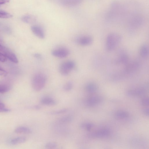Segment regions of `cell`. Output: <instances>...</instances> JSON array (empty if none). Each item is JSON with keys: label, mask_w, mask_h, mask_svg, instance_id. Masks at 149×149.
Wrapping results in <instances>:
<instances>
[{"label": "cell", "mask_w": 149, "mask_h": 149, "mask_svg": "<svg viewBox=\"0 0 149 149\" xmlns=\"http://www.w3.org/2000/svg\"><path fill=\"white\" fill-rule=\"evenodd\" d=\"M77 43L82 46L91 45L93 42V39L91 36L84 35L79 37L77 40Z\"/></svg>", "instance_id": "6"}, {"label": "cell", "mask_w": 149, "mask_h": 149, "mask_svg": "<svg viewBox=\"0 0 149 149\" xmlns=\"http://www.w3.org/2000/svg\"><path fill=\"white\" fill-rule=\"evenodd\" d=\"M10 111V110L5 108H0V112H8Z\"/></svg>", "instance_id": "32"}, {"label": "cell", "mask_w": 149, "mask_h": 149, "mask_svg": "<svg viewBox=\"0 0 149 149\" xmlns=\"http://www.w3.org/2000/svg\"><path fill=\"white\" fill-rule=\"evenodd\" d=\"M12 17L13 15L10 14L0 10V18H10Z\"/></svg>", "instance_id": "23"}, {"label": "cell", "mask_w": 149, "mask_h": 149, "mask_svg": "<svg viewBox=\"0 0 149 149\" xmlns=\"http://www.w3.org/2000/svg\"><path fill=\"white\" fill-rule=\"evenodd\" d=\"M75 63L72 60H67L62 62L59 68L60 73L63 75H67L70 74L75 67Z\"/></svg>", "instance_id": "3"}, {"label": "cell", "mask_w": 149, "mask_h": 149, "mask_svg": "<svg viewBox=\"0 0 149 149\" xmlns=\"http://www.w3.org/2000/svg\"><path fill=\"white\" fill-rule=\"evenodd\" d=\"M22 19L24 22L28 24H32L36 21V18L34 16L26 15L23 16Z\"/></svg>", "instance_id": "16"}, {"label": "cell", "mask_w": 149, "mask_h": 149, "mask_svg": "<svg viewBox=\"0 0 149 149\" xmlns=\"http://www.w3.org/2000/svg\"><path fill=\"white\" fill-rule=\"evenodd\" d=\"M97 85L93 82H89L87 83L85 86L86 91L89 93H93L97 89Z\"/></svg>", "instance_id": "15"}, {"label": "cell", "mask_w": 149, "mask_h": 149, "mask_svg": "<svg viewBox=\"0 0 149 149\" xmlns=\"http://www.w3.org/2000/svg\"><path fill=\"white\" fill-rule=\"evenodd\" d=\"M46 81V77L44 74L41 73H36L33 78V88L36 91H40L45 86Z\"/></svg>", "instance_id": "2"}, {"label": "cell", "mask_w": 149, "mask_h": 149, "mask_svg": "<svg viewBox=\"0 0 149 149\" xmlns=\"http://www.w3.org/2000/svg\"><path fill=\"white\" fill-rule=\"evenodd\" d=\"M10 0H0V5L8 2Z\"/></svg>", "instance_id": "33"}, {"label": "cell", "mask_w": 149, "mask_h": 149, "mask_svg": "<svg viewBox=\"0 0 149 149\" xmlns=\"http://www.w3.org/2000/svg\"><path fill=\"white\" fill-rule=\"evenodd\" d=\"M72 120V117L70 116H64L60 118L58 121L63 123H67L70 122Z\"/></svg>", "instance_id": "20"}, {"label": "cell", "mask_w": 149, "mask_h": 149, "mask_svg": "<svg viewBox=\"0 0 149 149\" xmlns=\"http://www.w3.org/2000/svg\"><path fill=\"white\" fill-rule=\"evenodd\" d=\"M122 39L120 34L116 33H112L107 37L106 47L107 49L110 51L115 49L121 42Z\"/></svg>", "instance_id": "1"}, {"label": "cell", "mask_w": 149, "mask_h": 149, "mask_svg": "<svg viewBox=\"0 0 149 149\" xmlns=\"http://www.w3.org/2000/svg\"><path fill=\"white\" fill-rule=\"evenodd\" d=\"M0 52H2L6 57L11 61L16 63H18V61L15 55L8 49L3 46Z\"/></svg>", "instance_id": "8"}, {"label": "cell", "mask_w": 149, "mask_h": 149, "mask_svg": "<svg viewBox=\"0 0 149 149\" xmlns=\"http://www.w3.org/2000/svg\"><path fill=\"white\" fill-rule=\"evenodd\" d=\"M141 104L143 106H147L149 105V99L148 98L145 97L142 99L141 101Z\"/></svg>", "instance_id": "27"}, {"label": "cell", "mask_w": 149, "mask_h": 149, "mask_svg": "<svg viewBox=\"0 0 149 149\" xmlns=\"http://www.w3.org/2000/svg\"><path fill=\"white\" fill-rule=\"evenodd\" d=\"M68 111V109L65 108L58 110L50 111L48 112V113L51 115H56L65 113Z\"/></svg>", "instance_id": "21"}, {"label": "cell", "mask_w": 149, "mask_h": 149, "mask_svg": "<svg viewBox=\"0 0 149 149\" xmlns=\"http://www.w3.org/2000/svg\"><path fill=\"white\" fill-rule=\"evenodd\" d=\"M57 144L53 142H50L47 143L45 145V147L47 149H54L57 147Z\"/></svg>", "instance_id": "25"}, {"label": "cell", "mask_w": 149, "mask_h": 149, "mask_svg": "<svg viewBox=\"0 0 149 149\" xmlns=\"http://www.w3.org/2000/svg\"><path fill=\"white\" fill-rule=\"evenodd\" d=\"M50 2L65 7H71L77 6L84 0H47Z\"/></svg>", "instance_id": "4"}, {"label": "cell", "mask_w": 149, "mask_h": 149, "mask_svg": "<svg viewBox=\"0 0 149 149\" xmlns=\"http://www.w3.org/2000/svg\"><path fill=\"white\" fill-rule=\"evenodd\" d=\"M139 52L142 57L145 58L148 57L149 53L148 45L146 44H142L140 47Z\"/></svg>", "instance_id": "13"}, {"label": "cell", "mask_w": 149, "mask_h": 149, "mask_svg": "<svg viewBox=\"0 0 149 149\" xmlns=\"http://www.w3.org/2000/svg\"><path fill=\"white\" fill-rule=\"evenodd\" d=\"M7 60L6 57L3 53L0 52V61L4 62Z\"/></svg>", "instance_id": "28"}, {"label": "cell", "mask_w": 149, "mask_h": 149, "mask_svg": "<svg viewBox=\"0 0 149 149\" xmlns=\"http://www.w3.org/2000/svg\"><path fill=\"white\" fill-rule=\"evenodd\" d=\"M69 51L67 48L61 47L56 48L52 51V55L56 57L62 58L67 57L69 54Z\"/></svg>", "instance_id": "5"}, {"label": "cell", "mask_w": 149, "mask_h": 149, "mask_svg": "<svg viewBox=\"0 0 149 149\" xmlns=\"http://www.w3.org/2000/svg\"><path fill=\"white\" fill-rule=\"evenodd\" d=\"M15 132L18 133L29 134L31 132V130L29 128L25 127H20L15 130Z\"/></svg>", "instance_id": "18"}, {"label": "cell", "mask_w": 149, "mask_h": 149, "mask_svg": "<svg viewBox=\"0 0 149 149\" xmlns=\"http://www.w3.org/2000/svg\"><path fill=\"white\" fill-rule=\"evenodd\" d=\"M103 100V99L101 96H93L87 99L85 103L88 107H92L101 102Z\"/></svg>", "instance_id": "9"}, {"label": "cell", "mask_w": 149, "mask_h": 149, "mask_svg": "<svg viewBox=\"0 0 149 149\" xmlns=\"http://www.w3.org/2000/svg\"><path fill=\"white\" fill-rule=\"evenodd\" d=\"M129 116V113L123 110L118 111L115 113V117L119 119L126 118L128 117Z\"/></svg>", "instance_id": "17"}, {"label": "cell", "mask_w": 149, "mask_h": 149, "mask_svg": "<svg viewBox=\"0 0 149 149\" xmlns=\"http://www.w3.org/2000/svg\"><path fill=\"white\" fill-rule=\"evenodd\" d=\"M143 114L146 116L149 115V109L146 108L144 109L143 111Z\"/></svg>", "instance_id": "31"}, {"label": "cell", "mask_w": 149, "mask_h": 149, "mask_svg": "<svg viewBox=\"0 0 149 149\" xmlns=\"http://www.w3.org/2000/svg\"><path fill=\"white\" fill-rule=\"evenodd\" d=\"M33 56L38 59H41L42 58V55L38 53H35L33 54Z\"/></svg>", "instance_id": "30"}, {"label": "cell", "mask_w": 149, "mask_h": 149, "mask_svg": "<svg viewBox=\"0 0 149 149\" xmlns=\"http://www.w3.org/2000/svg\"><path fill=\"white\" fill-rule=\"evenodd\" d=\"M7 74V72L0 65V75L5 76H6Z\"/></svg>", "instance_id": "29"}, {"label": "cell", "mask_w": 149, "mask_h": 149, "mask_svg": "<svg viewBox=\"0 0 149 149\" xmlns=\"http://www.w3.org/2000/svg\"><path fill=\"white\" fill-rule=\"evenodd\" d=\"M73 86L72 83L70 81H68L64 85L63 89L65 91H69L72 89Z\"/></svg>", "instance_id": "24"}, {"label": "cell", "mask_w": 149, "mask_h": 149, "mask_svg": "<svg viewBox=\"0 0 149 149\" xmlns=\"http://www.w3.org/2000/svg\"><path fill=\"white\" fill-rule=\"evenodd\" d=\"M93 125L90 123H82L80 125V127L82 129L90 130L93 127Z\"/></svg>", "instance_id": "22"}, {"label": "cell", "mask_w": 149, "mask_h": 149, "mask_svg": "<svg viewBox=\"0 0 149 149\" xmlns=\"http://www.w3.org/2000/svg\"><path fill=\"white\" fill-rule=\"evenodd\" d=\"M40 102L45 105L48 106L54 105L56 104V101L53 98L49 97H45L42 98Z\"/></svg>", "instance_id": "14"}, {"label": "cell", "mask_w": 149, "mask_h": 149, "mask_svg": "<svg viewBox=\"0 0 149 149\" xmlns=\"http://www.w3.org/2000/svg\"><path fill=\"white\" fill-rule=\"evenodd\" d=\"M26 141V138L24 137H20L14 138L10 141V143L15 145L23 143Z\"/></svg>", "instance_id": "19"}, {"label": "cell", "mask_w": 149, "mask_h": 149, "mask_svg": "<svg viewBox=\"0 0 149 149\" xmlns=\"http://www.w3.org/2000/svg\"><path fill=\"white\" fill-rule=\"evenodd\" d=\"M145 92V89L142 87L129 90L127 92L126 94L127 96L131 97L140 96L143 94Z\"/></svg>", "instance_id": "12"}, {"label": "cell", "mask_w": 149, "mask_h": 149, "mask_svg": "<svg viewBox=\"0 0 149 149\" xmlns=\"http://www.w3.org/2000/svg\"><path fill=\"white\" fill-rule=\"evenodd\" d=\"M4 107H5L4 104L3 103H2V102H0V108H4Z\"/></svg>", "instance_id": "35"}, {"label": "cell", "mask_w": 149, "mask_h": 149, "mask_svg": "<svg viewBox=\"0 0 149 149\" xmlns=\"http://www.w3.org/2000/svg\"><path fill=\"white\" fill-rule=\"evenodd\" d=\"M128 59V56L126 52L124 50H121L119 52L115 62L117 64H125L127 63Z\"/></svg>", "instance_id": "10"}, {"label": "cell", "mask_w": 149, "mask_h": 149, "mask_svg": "<svg viewBox=\"0 0 149 149\" xmlns=\"http://www.w3.org/2000/svg\"><path fill=\"white\" fill-rule=\"evenodd\" d=\"M3 46H2L1 45H0V51L1 50V49L2 48Z\"/></svg>", "instance_id": "36"}, {"label": "cell", "mask_w": 149, "mask_h": 149, "mask_svg": "<svg viewBox=\"0 0 149 149\" xmlns=\"http://www.w3.org/2000/svg\"><path fill=\"white\" fill-rule=\"evenodd\" d=\"M31 108L33 109L36 110H39L41 108L40 106L37 105L33 106Z\"/></svg>", "instance_id": "34"}, {"label": "cell", "mask_w": 149, "mask_h": 149, "mask_svg": "<svg viewBox=\"0 0 149 149\" xmlns=\"http://www.w3.org/2000/svg\"><path fill=\"white\" fill-rule=\"evenodd\" d=\"M110 133V131L109 129H102L91 133L89 136L92 138H100L107 137Z\"/></svg>", "instance_id": "7"}, {"label": "cell", "mask_w": 149, "mask_h": 149, "mask_svg": "<svg viewBox=\"0 0 149 149\" xmlns=\"http://www.w3.org/2000/svg\"><path fill=\"white\" fill-rule=\"evenodd\" d=\"M31 30L34 34L40 39L45 38V34L42 29L37 25H34L31 27Z\"/></svg>", "instance_id": "11"}, {"label": "cell", "mask_w": 149, "mask_h": 149, "mask_svg": "<svg viewBox=\"0 0 149 149\" xmlns=\"http://www.w3.org/2000/svg\"><path fill=\"white\" fill-rule=\"evenodd\" d=\"M9 87L8 86L3 84H0V93H4L9 91Z\"/></svg>", "instance_id": "26"}]
</instances>
